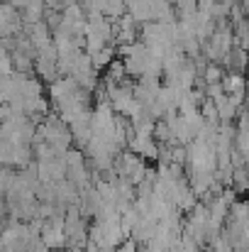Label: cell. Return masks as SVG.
Instances as JSON below:
<instances>
[{"label":"cell","mask_w":249,"mask_h":252,"mask_svg":"<svg viewBox=\"0 0 249 252\" xmlns=\"http://www.w3.org/2000/svg\"><path fill=\"white\" fill-rule=\"evenodd\" d=\"M39 240L49 250H64L66 248V220H64V216H54V218L44 220Z\"/></svg>","instance_id":"obj_2"},{"label":"cell","mask_w":249,"mask_h":252,"mask_svg":"<svg viewBox=\"0 0 249 252\" xmlns=\"http://www.w3.org/2000/svg\"><path fill=\"white\" fill-rule=\"evenodd\" d=\"M188 176L191 174H215L218 171V152L210 142L203 140H193L188 145Z\"/></svg>","instance_id":"obj_1"},{"label":"cell","mask_w":249,"mask_h":252,"mask_svg":"<svg viewBox=\"0 0 249 252\" xmlns=\"http://www.w3.org/2000/svg\"><path fill=\"white\" fill-rule=\"evenodd\" d=\"M230 189L235 193H247L249 191V167H237L232 171V184Z\"/></svg>","instance_id":"obj_5"},{"label":"cell","mask_w":249,"mask_h":252,"mask_svg":"<svg viewBox=\"0 0 249 252\" xmlns=\"http://www.w3.org/2000/svg\"><path fill=\"white\" fill-rule=\"evenodd\" d=\"M203 79H205V84H222V79H225V74H222V64H210V66L205 69Z\"/></svg>","instance_id":"obj_7"},{"label":"cell","mask_w":249,"mask_h":252,"mask_svg":"<svg viewBox=\"0 0 249 252\" xmlns=\"http://www.w3.org/2000/svg\"><path fill=\"white\" fill-rule=\"evenodd\" d=\"M52 252H69V250H52Z\"/></svg>","instance_id":"obj_10"},{"label":"cell","mask_w":249,"mask_h":252,"mask_svg":"<svg viewBox=\"0 0 249 252\" xmlns=\"http://www.w3.org/2000/svg\"><path fill=\"white\" fill-rule=\"evenodd\" d=\"M176 17V7L168 0H152V22H171Z\"/></svg>","instance_id":"obj_3"},{"label":"cell","mask_w":249,"mask_h":252,"mask_svg":"<svg viewBox=\"0 0 249 252\" xmlns=\"http://www.w3.org/2000/svg\"><path fill=\"white\" fill-rule=\"evenodd\" d=\"M115 47H105V49H100V52H95L93 57H90V62H93V66H95V71H100V69H108L112 62H115Z\"/></svg>","instance_id":"obj_6"},{"label":"cell","mask_w":249,"mask_h":252,"mask_svg":"<svg viewBox=\"0 0 249 252\" xmlns=\"http://www.w3.org/2000/svg\"><path fill=\"white\" fill-rule=\"evenodd\" d=\"M85 252H103L98 245H93V243H88V248H85Z\"/></svg>","instance_id":"obj_8"},{"label":"cell","mask_w":249,"mask_h":252,"mask_svg":"<svg viewBox=\"0 0 249 252\" xmlns=\"http://www.w3.org/2000/svg\"><path fill=\"white\" fill-rule=\"evenodd\" d=\"M69 252H85V248H69Z\"/></svg>","instance_id":"obj_9"},{"label":"cell","mask_w":249,"mask_h":252,"mask_svg":"<svg viewBox=\"0 0 249 252\" xmlns=\"http://www.w3.org/2000/svg\"><path fill=\"white\" fill-rule=\"evenodd\" d=\"M222 88H225V93H227V95H235V93L247 91V79H245V74H235V71L225 74V79H222Z\"/></svg>","instance_id":"obj_4"}]
</instances>
